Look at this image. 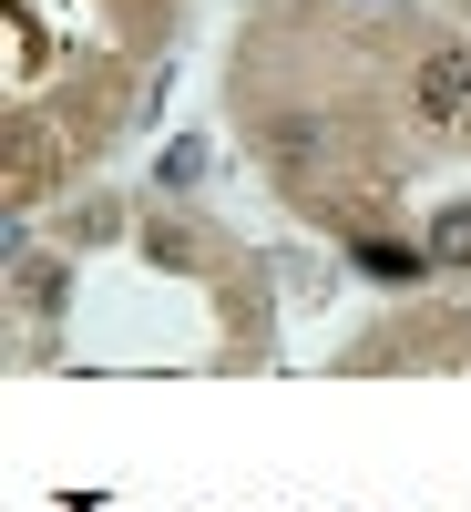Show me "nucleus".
I'll list each match as a JSON object with an SVG mask.
<instances>
[{
    "instance_id": "obj_1",
    "label": "nucleus",
    "mask_w": 471,
    "mask_h": 512,
    "mask_svg": "<svg viewBox=\"0 0 471 512\" xmlns=\"http://www.w3.org/2000/svg\"><path fill=\"white\" fill-rule=\"evenodd\" d=\"M420 113H431L441 134H451V123L471 113V52H441L431 72H420Z\"/></svg>"
},
{
    "instance_id": "obj_2",
    "label": "nucleus",
    "mask_w": 471,
    "mask_h": 512,
    "mask_svg": "<svg viewBox=\"0 0 471 512\" xmlns=\"http://www.w3.org/2000/svg\"><path fill=\"white\" fill-rule=\"evenodd\" d=\"M431 256H441V267H471V205H451V216H441Z\"/></svg>"
}]
</instances>
